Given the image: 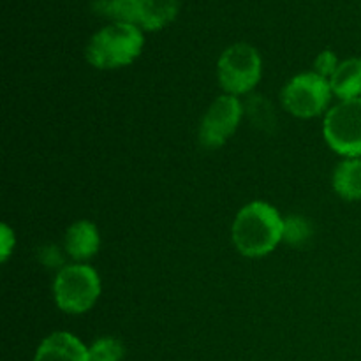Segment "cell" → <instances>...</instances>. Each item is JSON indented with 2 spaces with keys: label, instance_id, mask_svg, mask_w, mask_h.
Returning a JSON list of instances; mask_svg holds the SVG:
<instances>
[{
  "label": "cell",
  "instance_id": "12",
  "mask_svg": "<svg viewBox=\"0 0 361 361\" xmlns=\"http://www.w3.org/2000/svg\"><path fill=\"white\" fill-rule=\"evenodd\" d=\"M180 9V0H141L137 25L145 30H161L171 23Z\"/></svg>",
  "mask_w": 361,
  "mask_h": 361
},
{
  "label": "cell",
  "instance_id": "2",
  "mask_svg": "<svg viewBox=\"0 0 361 361\" xmlns=\"http://www.w3.org/2000/svg\"><path fill=\"white\" fill-rule=\"evenodd\" d=\"M143 42V34L136 23L113 21L92 35L85 56L97 69H118L141 55Z\"/></svg>",
  "mask_w": 361,
  "mask_h": 361
},
{
  "label": "cell",
  "instance_id": "3",
  "mask_svg": "<svg viewBox=\"0 0 361 361\" xmlns=\"http://www.w3.org/2000/svg\"><path fill=\"white\" fill-rule=\"evenodd\" d=\"M101 279L92 267L83 263L60 268L53 281L55 303L66 314H85L101 296Z\"/></svg>",
  "mask_w": 361,
  "mask_h": 361
},
{
  "label": "cell",
  "instance_id": "11",
  "mask_svg": "<svg viewBox=\"0 0 361 361\" xmlns=\"http://www.w3.org/2000/svg\"><path fill=\"white\" fill-rule=\"evenodd\" d=\"M331 185L338 197L345 201L361 200V157L338 162L331 176Z\"/></svg>",
  "mask_w": 361,
  "mask_h": 361
},
{
  "label": "cell",
  "instance_id": "5",
  "mask_svg": "<svg viewBox=\"0 0 361 361\" xmlns=\"http://www.w3.org/2000/svg\"><path fill=\"white\" fill-rule=\"evenodd\" d=\"M323 134L328 147L345 159L361 157V97L338 101L324 115Z\"/></svg>",
  "mask_w": 361,
  "mask_h": 361
},
{
  "label": "cell",
  "instance_id": "1",
  "mask_svg": "<svg viewBox=\"0 0 361 361\" xmlns=\"http://www.w3.org/2000/svg\"><path fill=\"white\" fill-rule=\"evenodd\" d=\"M286 221L275 207L252 201L236 214L233 222V243L245 257H263L277 249L284 240Z\"/></svg>",
  "mask_w": 361,
  "mask_h": 361
},
{
  "label": "cell",
  "instance_id": "8",
  "mask_svg": "<svg viewBox=\"0 0 361 361\" xmlns=\"http://www.w3.org/2000/svg\"><path fill=\"white\" fill-rule=\"evenodd\" d=\"M34 361H92L90 349L69 331L48 335L35 351Z\"/></svg>",
  "mask_w": 361,
  "mask_h": 361
},
{
  "label": "cell",
  "instance_id": "6",
  "mask_svg": "<svg viewBox=\"0 0 361 361\" xmlns=\"http://www.w3.org/2000/svg\"><path fill=\"white\" fill-rule=\"evenodd\" d=\"M330 81L317 73H302L286 83L281 101L286 111L298 118H314L328 108L331 101Z\"/></svg>",
  "mask_w": 361,
  "mask_h": 361
},
{
  "label": "cell",
  "instance_id": "14",
  "mask_svg": "<svg viewBox=\"0 0 361 361\" xmlns=\"http://www.w3.org/2000/svg\"><path fill=\"white\" fill-rule=\"evenodd\" d=\"M92 361H122L126 349L118 338L102 337L90 345Z\"/></svg>",
  "mask_w": 361,
  "mask_h": 361
},
{
  "label": "cell",
  "instance_id": "7",
  "mask_svg": "<svg viewBox=\"0 0 361 361\" xmlns=\"http://www.w3.org/2000/svg\"><path fill=\"white\" fill-rule=\"evenodd\" d=\"M243 106L236 95H219L204 113L200 127V143L208 150L222 147L236 133Z\"/></svg>",
  "mask_w": 361,
  "mask_h": 361
},
{
  "label": "cell",
  "instance_id": "10",
  "mask_svg": "<svg viewBox=\"0 0 361 361\" xmlns=\"http://www.w3.org/2000/svg\"><path fill=\"white\" fill-rule=\"evenodd\" d=\"M330 87L334 95H337L341 101H349V99L361 97V59L353 56V59L342 60L338 63L337 71L330 78Z\"/></svg>",
  "mask_w": 361,
  "mask_h": 361
},
{
  "label": "cell",
  "instance_id": "16",
  "mask_svg": "<svg viewBox=\"0 0 361 361\" xmlns=\"http://www.w3.org/2000/svg\"><path fill=\"white\" fill-rule=\"evenodd\" d=\"M2 242H4V247H2V259L6 261L7 256H9V250H11V243H14V238H13V233L9 231V228L7 226H2Z\"/></svg>",
  "mask_w": 361,
  "mask_h": 361
},
{
  "label": "cell",
  "instance_id": "4",
  "mask_svg": "<svg viewBox=\"0 0 361 361\" xmlns=\"http://www.w3.org/2000/svg\"><path fill=\"white\" fill-rule=\"evenodd\" d=\"M259 51L249 42L231 44L217 62V78L222 90L229 95H243L252 90L261 80Z\"/></svg>",
  "mask_w": 361,
  "mask_h": 361
},
{
  "label": "cell",
  "instance_id": "9",
  "mask_svg": "<svg viewBox=\"0 0 361 361\" xmlns=\"http://www.w3.org/2000/svg\"><path fill=\"white\" fill-rule=\"evenodd\" d=\"M101 238L94 222L90 221H78L67 229L66 238H63V247L66 252L76 261H87L99 250Z\"/></svg>",
  "mask_w": 361,
  "mask_h": 361
},
{
  "label": "cell",
  "instance_id": "15",
  "mask_svg": "<svg viewBox=\"0 0 361 361\" xmlns=\"http://www.w3.org/2000/svg\"><path fill=\"white\" fill-rule=\"evenodd\" d=\"M338 59L337 55H335L334 51H330V49H324V51H321L319 55H317L316 62H314V73H317L319 76L326 78L328 81H330V78L334 76V73L337 71L338 67Z\"/></svg>",
  "mask_w": 361,
  "mask_h": 361
},
{
  "label": "cell",
  "instance_id": "13",
  "mask_svg": "<svg viewBox=\"0 0 361 361\" xmlns=\"http://www.w3.org/2000/svg\"><path fill=\"white\" fill-rule=\"evenodd\" d=\"M140 4L141 0H94V11L115 23H137Z\"/></svg>",
  "mask_w": 361,
  "mask_h": 361
}]
</instances>
